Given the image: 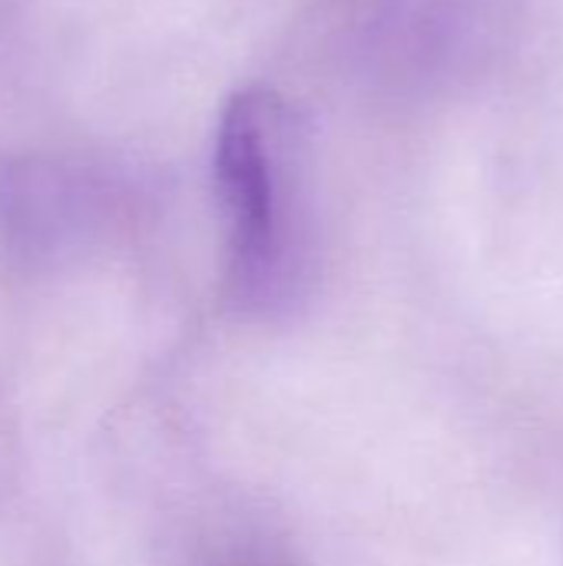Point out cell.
I'll return each mask as SVG.
<instances>
[{
    "label": "cell",
    "instance_id": "6da1fadb",
    "mask_svg": "<svg viewBox=\"0 0 563 566\" xmlns=\"http://www.w3.org/2000/svg\"><path fill=\"white\" fill-rule=\"evenodd\" d=\"M305 126L275 90L249 86L226 99L212 172L229 226V279L239 298H262L289 262Z\"/></svg>",
    "mask_w": 563,
    "mask_h": 566
}]
</instances>
